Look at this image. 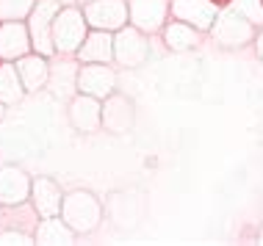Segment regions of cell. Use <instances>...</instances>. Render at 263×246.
Returning <instances> with one entry per match:
<instances>
[{
	"mask_svg": "<svg viewBox=\"0 0 263 246\" xmlns=\"http://www.w3.org/2000/svg\"><path fill=\"white\" fill-rule=\"evenodd\" d=\"M103 216H105V208L103 202L97 199L91 191H69L64 194V205H61V219L75 230L78 235H91L97 227L103 224Z\"/></svg>",
	"mask_w": 263,
	"mask_h": 246,
	"instance_id": "1",
	"label": "cell"
},
{
	"mask_svg": "<svg viewBox=\"0 0 263 246\" xmlns=\"http://www.w3.org/2000/svg\"><path fill=\"white\" fill-rule=\"evenodd\" d=\"M211 36L222 50H241L244 45L255 42V36H258V25H252L250 19L241 17L233 6H227V9L219 11L216 23H213V28H211Z\"/></svg>",
	"mask_w": 263,
	"mask_h": 246,
	"instance_id": "2",
	"label": "cell"
},
{
	"mask_svg": "<svg viewBox=\"0 0 263 246\" xmlns=\"http://www.w3.org/2000/svg\"><path fill=\"white\" fill-rule=\"evenodd\" d=\"M89 31L91 28L86 23V17H83V9H78V6H64V9L55 14V19H53L55 53H64V55L78 53Z\"/></svg>",
	"mask_w": 263,
	"mask_h": 246,
	"instance_id": "3",
	"label": "cell"
},
{
	"mask_svg": "<svg viewBox=\"0 0 263 246\" xmlns=\"http://www.w3.org/2000/svg\"><path fill=\"white\" fill-rule=\"evenodd\" d=\"M150 58V36L127 23L114 33V61L125 69H139Z\"/></svg>",
	"mask_w": 263,
	"mask_h": 246,
	"instance_id": "4",
	"label": "cell"
},
{
	"mask_svg": "<svg viewBox=\"0 0 263 246\" xmlns=\"http://www.w3.org/2000/svg\"><path fill=\"white\" fill-rule=\"evenodd\" d=\"M61 11L59 0H36L31 17L25 19L28 31H31V42H33V53L42 55H55V45H53V19Z\"/></svg>",
	"mask_w": 263,
	"mask_h": 246,
	"instance_id": "5",
	"label": "cell"
},
{
	"mask_svg": "<svg viewBox=\"0 0 263 246\" xmlns=\"http://www.w3.org/2000/svg\"><path fill=\"white\" fill-rule=\"evenodd\" d=\"M83 17H86L89 28L111 31V33H117L119 28H125L130 23L127 0H89V3L83 6Z\"/></svg>",
	"mask_w": 263,
	"mask_h": 246,
	"instance_id": "6",
	"label": "cell"
},
{
	"mask_svg": "<svg viewBox=\"0 0 263 246\" xmlns=\"http://www.w3.org/2000/svg\"><path fill=\"white\" fill-rule=\"evenodd\" d=\"M136 125V102L127 94L114 91L103 100V130L111 136H125Z\"/></svg>",
	"mask_w": 263,
	"mask_h": 246,
	"instance_id": "7",
	"label": "cell"
},
{
	"mask_svg": "<svg viewBox=\"0 0 263 246\" xmlns=\"http://www.w3.org/2000/svg\"><path fill=\"white\" fill-rule=\"evenodd\" d=\"M75 89L81 94H91L97 100H105L117 91V72L111 64H81L75 75Z\"/></svg>",
	"mask_w": 263,
	"mask_h": 246,
	"instance_id": "8",
	"label": "cell"
},
{
	"mask_svg": "<svg viewBox=\"0 0 263 246\" xmlns=\"http://www.w3.org/2000/svg\"><path fill=\"white\" fill-rule=\"evenodd\" d=\"M219 11L222 9L213 0H172L169 3V14L175 19H183V23L194 25L200 33H211Z\"/></svg>",
	"mask_w": 263,
	"mask_h": 246,
	"instance_id": "9",
	"label": "cell"
},
{
	"mask_svg": "<svg viewBox=\"0 0 263 246\" xmlns=\"http://www.w3.org/2000/svg\"><path fill=\"white\" fill-rule=\"evenodd\" d=\"M127 14H130V25L153 36L169 19V0H127Z\"/></svg>",
	"mask_w": 263,
	"mask_h": 246,
	"instance_id": "10",
	"label": "cell"
},
{
	"mask_svg": "<svg viewBox=\"0 0 263 246\" xmlns=\"http://www.w3.org/2000/svg\"><path fill=\"white\" fill-rule=\"evenodd\" d=\"M67 116L78 133H97L103 128V100L78 91L72 102L67 105Z\"/></svg>",
	"mask_w": 263,
	"mask_h": 246,
	"instance_id": "11",
	"label": "cell"
},
{
	"mask_svg": "<svg viewBox=\"0 0 263 246\" xmlns=\"http://www.w3.org/2000/svg\"><path fill=\"white\" fill-rule=\"evenodd\" d=\"M31 186L33 177H28L25 169L20 166H0V205L3 208H17L31 199Z\"/></svg>",
	"mask_w": 263,
	"mask_h": 246,
	"instance_id": "12",
	"label": "cell"
},
{
	"mask_svg": "<svg viewBox=\"0 0 263 246\" xmlns=\"http://www.w3.org/2000/svg\"><path fill=\"white\" fill-rule=\"evenodd\" d=\"M105 210H108L111 221L117 230H136L141 221V199H136L133 194L127 191H114L108 199H105Z\"/></svg>",
	"mask_w": 263,
	"mask_h": 246,
	"instance_id": "13",
	"label": "cell"
},
{
	"mask_svg": "<svg viewBox=\"0 0 263 246\" xmlns=\"http://www.w3.org/2000/svg\"><path fill=\"white\" fill-rule=\"evenodd\" d=\"M33 53L28 23H0V61H17Z\"/></svg>",
	"mask_w": 263,
	"mask_h": 246,
	"instance_id": "14",
	"label": "cell"
},
{
	"mask_svg": "<svg viewBox=\"0 0 263 246\" xmlns=\"http://www.w3.org/2000/svg\"><path fill=\"white\" fill-rule=\"evenodd\" d=\"M31 205L36 210L39 219H50V216H61L64 194L61 186L53 177H33L31 186Z\"/></svg>",
	"mask_w": 263,
	"mask_h": 246,
	"instance_id": "15",
	"label": "cell"
},
{
	"mask_svg": "<svg viewBox=\"0 0 263 246\" xmlns=\"http://www.w3.org/2000/svg\"><path fill=\"white\" fill-rule=\"evenodd\" d=\"M75 55L81 58V64H111L114 61V33L91 28Z\"/></svg>",
	"mask_w": 263,
	"mask_h": 246,
	"instance_id": "16",
	"label": "cell"
},
{
	"mask_svg": "<svg viewBox=\"0 0 263 246\" xmlns=\"http://www.w3.org/2000/svg\"><path fill=\"white\" fill-rule=\"evenodd\" d=\"M14 64H17V72H20V78H23V86H25L28 94H31V91H42L47 86V80H50L47 55L28 53V55H23V58H17Z\"/></svg>",
	"mask_w": 263,
	"mask_h": 246,
	"instance_id": "17",
	"label": "cell"
},
{
	"mask_svg": "<svg viewBox=\"0 0 263 246\" xmlns=\"http://www.w3.org/2000/svg\"><path fill=\"white\" fill-rule=\"evenodd\" d=\"M161 36H163V45H166L169 53H186V50H194L197 42H200V31L194 25L183 23V19H166V25L161 28Z\"/></svg>",
	"mask_w": 263,
	"mask_h": 246,
	"instance_id": "18",
	"label": "cell"
},
{
	"mask_svg": "<svg viewBox=\"0 0 263 246\" xmlns=\"http://www.w3.org/2000/svg\"><path fill=\"white\" fill-rule=\"evenodd\" d=\"M75 238H78V233L61 219V216L42 219L39 227H36V233H33V241L45 243V246H55V243L67 246V243H75Z\"/></svg>",
	"mask_w": 263,
	"mask_h": 246,
	"instance_id": "19",
	"label": "cell"
},
{
	"mask_svg": "<svg viewBox=\"0 0 263 246\" xmlns=\"http://www.w3.org/2000/svg\"><path fill=\"white\" fill-rule=\"evenodd\" d=\"M25 94L28 91L17 72V64L14 61H0V100L6 105H17V102H23Z\"/></svg>",
	"mask_w": 263,
	"mask_h": 246,
	"instance_id": "20",
	"label": "cell"
},
{
	"mask_svg": "<svg viewBox=\"0 0 263 246\" xmlns=\"http://www.w3.org/2000/svg\"><path fill=\"white\" fill-rule=\"evenodd\" d=\"M36 0H0V23H25Z\"/></svg>",
	"mask_w": 263,
	"mask_h": 246,
	"instance_id": "21",
	"label": "cell"
},
{
	"mask_svg": "<svg viewBox=\"0 0 263 246\" xmlns=\"http://www.w3.org/2000/svg\"><path fill=\"white\" fill-rule=\"evenodd\" d=\"M233 9L250 19L252 25L263 28V0H233Z\"/></svg>",
	"mask_w": 263,
	"mask_h": 246,
	"instance_id": "22",
	"label": "cell"
},
{
	"mask_svg": "<svg viewBox=\"0 0 263 246\" xmlns=\"http://www.w3.org/2000/svg\"><path fill=\"white\" fill-rule=\"evenodd\" d=\"M0 243H36V241H33V235L20 233V230H6V233H0Z\"/></svg>",
	"mask_w": 263,
	"mask_h": 246,
	"instance_id": "23",
	"label": "cell"
},
{
	"mask_svg": "<svg viewBox=\"0 0 263 246\" xmlns=\"http://www.w3.org/2000/svg\"><path fill=\"white\" fill-rule=\"evenodd\" d=\"M255 53H258V58L263 61V28H258V36H255Z\"/></svg>",
	"mask_w": 263,
	"mask_h": 246,
	"instance_id": "24",
	"label": "cell"
},
{
	"mask_svg": "<svg viewBox=\"0 0 263 246\" xmlns=\"http://www.w3.org/2000/svg\"><path fill=\"white\" fill-rule=\"evenodd\" d=\"M213 3H216L219 9H227V6H233V0H213Z\"/></svg>",
	"mask_w": 263,
	"mask_h": 246,
	"instance_id": "25",
	"label": "cell"
},
{
	"mask_svg": "<svg viewBox=\"0 0 263 246\" xmlns=\"http://www.w3.org/2000/svg\"><path fill=\"white\" fill-rule=\"evenodd\" d=\"M3 119H6V102L0 100V122H3Z\"/></svg>",
	"mask_w": 263,
	"mask_h": 246,
	"instance_id": "26",
	"label": "cell"
},
{
	"mask_svg": "<svg viewBox=\"0 0 263 246\" xmlns=\"http://www.w3.org/2000/svg\"><path fill=\"white\" fill-rule=\"evenodd\" d=\"M258 243H263V227H260V233H258Z\"/></svg>",
	"mask_w": 263,
	"mask_h": 246,
	"instance_id": "27",
	"label": "cell"
}]
</instances>
